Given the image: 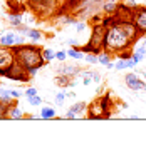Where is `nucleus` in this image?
I'll use <instances>...</instances> for the list:
<instances>
[{"label":"nucleus","mask_w":146,"mask_h":147,"mask_svg":"<svg viewBox=\"0 0 146 147\" xmlns=\"http://www.w3.org/2000/svg\"><path fill=\"white\" fill-rule=\"evenodd\" d=\"M136 25L133 22H114L106 28L104 37V50L111 55H118L124 50H133L139 38Z\"/></svg>","instance_id":"f257e3e1"},{"label":"nucleus","mask_w":146,"mask_h":147,"mask_svg":"<svg viewBox=\"0 0 146 147\" xmlns=\"http://www.w3.org/2000/svg\"><path fill=\"white\" fill-rule=\"evenodd\" d=\"M14 55H15V62L22 65L24 69H32V67H42L46 64L44 55H42V49L34 45V44H20V45L12 47Z\"/></svg>","instance_id":"f03ea898"},{"label":"nucleus","mask_w":146,"mask_h":147,"mask_svg":"<svg viewBox=\"0 0 146 147\" xmlns=\"http://www.w3.org/2000/svg\"><path fill=\"white\" fill-rule=\"evenodd\" d=\"M113 99H111L109 94L106 95H101L96 100H92L87 105V117L94 120H101V119H108L111 117V112H113Z\"/></svg>","instance_id":"7ed1b4c3"},{"label":"nucleus","mask_w":146,"mask_h":147,"mask_svg":"<svg viewBox=\"0 0 146 147\" xmlns=\"http://www.w3.org/2000/svg\"><path fill=\"white\" fill-rule=\"evenodd\" d=\"M104 37H106V27L102 24H94L92 25V32H91V38L89 44L81 47V50L84 54H99L104 50Z\"/></svg>","instance_id":"20e7f679"},{"label":"nucleus","mask_w":146,"mask_h":147,"mask_svg":"<svg viewBox=\"0 0 146 147\" xmlns=\"http://www.w3.org/2000/svg\"><path fill=\"white\" fill-rule=\"evenodd\" d=\"M14 64H15V55L12 47L0 45V77H3L5 70L10 69Z\"/></svg>","instance_id":"39448f33"},{"label":"nucleus","mask_w":146,"mask_h":147,"mask_svg":"<svg viewBox=\"0 0 146 147\" xmlns=\"http://www.w3.org/2000/svg\"><path fill=\"white\" fill-rule=\"evenodd\" d=\"M3 77H7V79H10V80H14V82H27L29 79H30L27 69H24V67H22V65H18L17 62L12 65L10 69L5 70Z\"/></svg>","instance_id":"423d86ee"},{"label":"nucleus","mask_w":146,"mask_h":147,"mask_svg":"<svg viewBox=\"0 0 146 147\" xmlns=\"http://www.w3.org/2000/svg\"><path fill=\"white\" fill-rule=\"evenodd\" d=\"M113 17H114L116 22H133V18H134V7L121 2L118 5V9L114 10Z\"/></svg>","instance_id":"0eeeda50"},{"label":"nucleus","mask_w":146,"mask_h":147,"mask_svg":"<svg viewBox=\"0 0 146 147\" xmlns=\"http://www.w3.org/2000/svg\"><path fill=\"white\" fill-rule=\"evenodd\" d=\"M133 24L136 25L139 35H146V5L134 7V18Z\"/></svg>","instance_id":"6e6552de"},{"label":"nucleus","mask_w":146,"mask_h":147,"mask_svg":"<svg viewBox=\"0 0 146 147\" xmlns=\"http://www.w3.org/2000/svg\"><path fill=\"white\" fill-rule=\"evenodd\" d=\"M124 84H126L128 89H131V90H134V92L146 90V82L141 80L138 77V74H134V72H129L124 75Z\"/></svg>","instance_id":"1a4fd4ad"},{"label":"nucleus","mask_w":146,"mask_h":147,"mask_svg":"<svg viewBox=\"0 0 146 147\" xmlns=\"http://www.w3.org/2000/svg\"><path fill=\"white\" fill-rule=\"evenodd\" d=\"M24 44V35L20 34H14V32H7L3 35H0V45L5 47H15Z\"/></svg>","instance_id":"9d476101"},{"label":"nucleus","mask_w":146,"mask_h":147,"mask_svg":"<svg viewBox=\"0 0 146 147\" xmlns=\"http://www.w3.org/2000/svg\"><path fill=\"white\" fill-rule=\"evenodd\" d=\"M84 112H87V104H84V102H76L74 105H71V107L67 109L64 119H79V117H84Z\"/></svg>","instance_id":"9b49d317"},{"label":"nucleus","mask_w":146,"mask_h":147,"mask_svg":"<svg viewBox=\"0 0 146 147\" xmlns=\"http://www.w3.org/2000/svg\"><path fill=\"white\" fill-rule=\"evenodd\" d=\"M121 2H123V0H102V2H101V10H102V13L113 15L114 10L118 9V5Z\"/></svg>","instance_id":"f8f14e48"},{"label":"nucleus","mask_w":146,"mask_h":147,"mask_svg":"<svg viewBox=\"0 0 146 147\" xmlns=\"http://www.w3.org/2000/svg\"><path fill=\"white\" fill-rule=\"evenodd\" d=\"M57 74H61V75H67V77H76V75H79L81 74V69L79 67H76V65H61V67H57Z\"/></svg>","instance_id":"ddd939ff"},{"label":"nucleus","mask_w":146,"mask_h":147,"mask_svg":"<svg viewBox=\"0 0 146 147\" xmlns=\"http://www.w3.org/2000/svg\"><path fill=\"white\" fill-rule=\"evenodd\" d=\"M55 84H57L59 87H62V89L74 87V85H76V82L71 80V77H67V75H61V74H57V77H55Z\"/></svg>","instance_id":"4468645a"},{"label":"nucleus","mask_w":146,"mask_h":147,"mask_svg":"<svg viewBox=\"0 0 146 147\" xmlns=\"http://www.w3.org/2000/svg\"><path fill=\"white\" fill-rule=\"evenodd\" d=\"M24 117V112L18 105H9V110H7V119H22Z\"/></svg>","instance_id":"2eb2a0df"},{"label":"nucleus","mask_w":146,"mask_h":147,"mask_svg":"<svg viewBox=\"0 0 146 147\" xmlns=\"http://www.w3.org/2000/svg\"><path fill=\"white\" fill-rule=\"evenodd\" d=\"M67 55L76 59V60H84V52L81 50V47H71L67 50Z\"/></svg>","instance_id":"dca6fc26"},{"label":"nucleus","mask_w":146,"mask_h":147,"mask_svg":"<svg viewBox=\"0 0 146 147\" xmlns=\"http://www.w3.org/2000/svg\"><path fill=\"white\" fill-rule=\"evenodd\" d=\"M54 117H55V109L49 107V105L40 109V119H54Z\"/></svg>","instance_id":"f3484780"},{"label":"nucleus","mask_w":146,"mask_h":147,"mask_svg":"<svg viewBox=\"0 0 146 147\" xmlns=\"http://www.w3.org/2000/svg\"><path fill=\"white\" fill-rule=\"evenodd\" d=\"M7 18H9V22L14 27H20V25H22V15H20L18 12H12Z\"/></svg>","instance_id":"a211bd4d"},{"label":"nucleus","mask_w":146,"mask_h":147,"mask_svg":"<svg viewBox=\"0 0 146 147\" xmlns=\"http://www.w3.org/2000/svg\"><path fill=\"white\" fill-rule=\"evenodd\" d=\"M0 100L7 102V104H12L14 97L10 95V89H3V87H0Z\"/></svg>","instance_id":"6ab92c4d"},{"label":"nucleus","mask_w":146,"mask_h":147,"mask_svg":"<svg viewBox=\"0 0 146 147\" xmlns=\"http://www.w3.org/2000/svg\"><path fill=\"white\" fill-rule=\"evenodd\" d=\"M111 57H113V55H111L109 52L102 50V52H99V54H98V60H99V64H102V65H108V64L111 62Z\"/></svg>","instance_id":"aec40b11"},{"label":"nucleus","mask_w":146,"mask_h":147,"mask_svg":"<svg viewBox=\"0 0 146 147\" xmlns=\"http://www.w3.org/2000/svg\"><path fill=\"white\" fill-rule=\"evenodd\" d=\"M87 0H67V7L69 9H76V10H79L81 7H84V3H86Z\"/></svg>","instance_id":"412c9836"},{"label":"nucleus","mask_w":146,"mask_h":147,"mask_svg":"<svg viewBox=\"0 0 146 147\" xmlns=\"http://www.w3.org/2000/svg\"><path fill=\"white\" fill-rule=\"evenodd\" d=\"M42 55H44V60H46V62L55 60V52L52 49H42Z\"/></svg>","instance_id":"4be33fe9"},{"label":"nucleus","mask_w":146,"mask_h":147,"mask_svg":"<svg viewBox=\"0 0 146 147\" xmlns=\"http://www.w3.org/2000/svg\"><path fill=\"white\" fill-rule=\"evenodd\" d=\"M29 38H32V40H40L42 38V32L39 30V28H29V34H27Z\"/></svg>","instance_id":"5701e85b"},{"label":"nucleus","mask_w":146,"mask_h":147,"mask_svg":"<svg viewBox=\"0 0 146 147\" xmlns=\"http://www.w3.org/2000/svg\"><path fill=\"white\" fill-rule=\"evenodd\" d=\"M27 100L30 105H34V107H39V105H42V97L35 94V95H32V97H27Z\"/></svg>","instance_id":"b1692460"},{"label":"nucleus","mask_w":146,"mask_h":147,"mask_svg":"<svg viewBox=\"0 0 146 147\" xmlns=\"http://www.w3.org/2000/svg\"><path fill=\"white\" fill-rule=\"evenodd\" d=\"M84 60L87 62V64H99V60H98V54H84Z\"/></svg>","instance_id":"393cba45"},{"label":"nucleus","mask_w":146,"mask_h":147,"mask_svg":"<svg viewBox=\"0 0 146 147\" xmlns=\"http://www.w3.org/2000/svg\"><path fill=\"white\" fill-rule=\"evenodd\" d=\"M9 105H10V104L0 100V120H2V119H7V110H9Z\"/></svg>","instance_id":"a878e982"},{"label":"nucleus","mask_w":146,"mask_h":147,"mask_svg":"<svg viewBox=\"0 0 146 147\" xmlns=\"http://www.w3.org/2000/svg\"><path fill=\"white\" fill-rule=\"evenodd\" d=\"M123 69H128V65H126V60H123V59H119L114 62V70H123Z\"/></svg>","instance_id":"bb28decb"},{"label":"nucleus","mask_w":146,"mask_h":147,"mask_svg":"<svg viewBox=\"0 0 146 147\" xmlns=\"http://www.w3.org/2000/svg\"><path fill=\"white\" fill-rule=\"evenodd\" d=\"M65 97H67L65 92H59V94H55V104H57V105H62L64 100H65Z\"/></svg>","instance_id":"cd10ccee"},{"label":"nucleus","mask_w":146,"mask_h":147,"mask_svg":"<svg viewBox=\"0 0 146 147\" xmlns=\"http://www.w3.org/2000/svg\"><path fill=\"white\" fill-rule=\"evenodd\" d=\"M59 20H61L62 24H65V25H71V24H76V22H77V20H76L74 17H71V15H67V17H61Z\"/></svg>","instance_id":"c85d7f7f"},{"label":"nucleus","mask_w":146,"mask_h":147,"mask_svg":"<svg viewBox=\"0 0 146 147\" xmlns=\"http://www.w3.org/2000/svg\"><path fill=\"white\" fill-rule=\"evenodd\" d=\"M55 59H57L59 62H65V59H67V52H64V50L55 52Z\"/></svg>","instance_id":"c756f323"},{"label":"nucleus","mask_w":146,"mask_h":147,"mask_svg":"<svg viewBox=\"0 0 146 147\" xmlns=\"http://www.w3.org/2000/svg\"><path fill=\"white\" fill-rule=\"evenodd\" d=\"M74 25H76V32H77V34H82V32H84V30H86V22H76V24H74Z\"/></svg>","instance_id":"7c9ffc66"},{"label":"nucleus","mask_w":146,"mask_h":147,"mask_svg":"<svg viewBox=\"0 0 146 147\" xmlns=\"http://www.w3.org/2000/svg\"><path fill=\"white\" fill-rule=\"evenodd\" d=\"M145 55H146V54H141V52H136V50H133V59L136 60L138 64L145 60Z\"/></svg>","instance_id":"2f4dec72"},{"label":"nucleus","mask_w":146,"mask_h":147,"mask_svg":"<svg viewBox=\"0 0 146 147\" xmlns=\"http://www.w3.org/2000/svg\"><path fill=\"white\" fill-rule=\"evenodd\" d=\"M10 95L14 97V100L18 99L20 95H24V90H20V89H10Z\"/></svg>","instance_id":"473e14b6"},{"label":"nucleus","mask_w":146,"mask_h":147,"mask_svg":"<svg viewBox=\"0 0 146 147\" xmlns=\"http://www.w3.org/2000/svg\"><path fill=\"white\" fill-rule=\"evenodd\" d=\"M91 77H92V82H94V84H99L101 79H102V77H101V74L96 72V70H91Z\"/></svg>","instance_id":"72a5a7b5"},{"label":"nucleus","mask_w":146,"mask_h":147,"mask_svg":"<svg viewBox=\"0 0 146 147\" xmlns=\"http://www.w3.org/2000/svg\"><path fill=\"white\" fill-rule=\"evenodd\" d=\"M131 55H133V50H124V52L118 54V57H119V59H123V60H128Z\"/></svg>","instance_id":"f704fd0d"},{"label":"nucleus","mask_w":146,"mask_h":147,"mask_svg":"<svg viewBox=\"0 0 146 147\" xmlns=\"http://www.w3.org/2000/svg\"><path fill=\"white\" fill-rule=\"evenodd\" d=\"M35 94H37V89H34V87H29V89L24 90V95H25V97H32V95H35Z\"/></svg>","instance_id":"c9c22d12"},{"label":"nucleus","mask_w":146,"mask_h":147,"mask_svg":"<svg viewBox=\"0 0 146 147\" xmlns=\"http://www.w3.org/2000/svg\"><path fill=\"white\" fill-rule=\"evenodd\" d=\"M126 65H128V69H134V67L138 65V62L134 60V59H133V55H131L128 60H126Z\"/></svg>","instance_id":"e433bc0d"},{"label":"nucleus","mask_w":146,"mask_h":147,"mask_svg":"<svg viewBox=\"0 0 146 147\" xmlns=\"http://www.w3.org/2000/svg\"><path fill=\"white\" fill-rule=\"evenodd\" d=\"M27 72L30 77H34V75H37V72H39V67H32V69H27Z\"/></svg>","instance_id":"4c0bfd02"},{"label":"nucleus","mask_w":146,"mask_h":147,"mask_svg":"<svg viewBox=\"0 0 146 147\" xmlns=\"http://www.w3.org/2000/svg\"><path fill=\"white\" fill-rule=\"evenodd\" d=\"M67 44H69L71 47H79V42H77L76 38H69V40H67Z\"/></svg>","instance_id":"58836bf2"},{"label":"nucleus","mask_w":146,"mask_h":147,"mask_svg":"<svg viewBox=\"0 0 146 147\" xmlns=\"http://www.w3.org/2000/svg\"><path fill=\"white\" fill-rule=\"evenodd\" d=\"M106 67H108V69H109V70H114V62H113V60H111L109 64L106 65Z\"/></svg>","instance_id":"ea45409f"},{"label":"nucleus","mask_w":146,"mask_h":147,"mask_svg":"<svg viewBox=\"0 0 146 147\" xmlns=\"http://www.w3.org/2000/svg\"><path fill=\"white\" fill-rule=\"evenodd\" d=\"M67 97H69V99H74V97H76V94H74V92H67Z\"/></svg>","instance_id":"a19ab883"},{"label":"nucleus","mask_w":146,"mask_h":147,"mask_svg":"<svg viewBox=\"0 0 146 147\" xmlns=\"http://www.w3.org/2000/svg\"><path fill=\"white\" fill-rule=\"evenodd\" d=\"M102 0H89V3H92V5H96V3H101Z\"/></svg>","instance_id":"79ce46f5"},{"label":"nucleus","mask_w":146,"mask_h":147,"mask_svg":"<svg viewBox=\"0 0 146 147\" xmlns=\"http://www.w3.org/2000/svg\"><path fill=\"white\" fill-rule=\"evenodd\" d=\"M145 5H146V0H145Z\"/></svg>","instance_id":"37998d69"}]
</instances>
